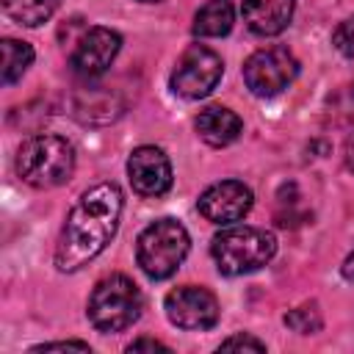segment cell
<instances>
[{"instance_id": "6da1fadb", "label": "cell", "mask_w": 354, "mask_h": 354, "mask_svg": "<svg viewBox=\"0 0 354 354\" xmlns=\"http://www.w3.org/2000/svg\"><path fill=\"white\" fill-rule=\"evenodd\" d=\"M122 207L124 196L116 183H97L88 191H83L75 207L69 210L55 246L58 271L69 274L91 263L116 235Z\"/></svg>"}, {"instance_id": "7a4b0ae2", "label": "cell", "mask_w": 354, "mask_h": 354, "mask_svg": "<svg viewBox=\"0 0 354 354\" xmlns=\"http://www.w3.org/2000/svg\"><path fill=\"white\" fill-rule=\"evenodd\" d=\"M277 252V238L268 230L249 227V224H227L213 241L210 254L216 260V268L227 277L249 274L263 268Z\"/></svg>"}, {"instance_id": "3957f363", "label": "cell", "mask_w": 354, "mask_h": 354, "mask_svg": "<svg viewBox=\"0 0 354 354\" xmlns=\"http://www.w3.org/2000/svg\"><path fill=\"white\" fill-rule=\"evenodd\" d=\"M75 171V147L53 133L30 136L17 152V174L33 188L64 185Z\"/></svg>"}, {"instance_id": "277c9868", "label": "cell", "mask_w": 354, "mask_h": 354, "mask_svg": "<svg viewBox=\"0 0 354 354\" xmlns=\"http://www.w3.org/2000/svg\"><path fill=\"white\" fill-rule=\"evenodd\" d=\"M188 249V230L177 218H158L141 230L136 243V260L149 279H166L180 268Z\"/></svg>"}, {"instance_id": "5b68a950", "label": "cell", "mask_w": 354, "mask_h": 354, "mask_svg": "<svg viewBox=\"0 0 354 354\" xmlns=\"http://www.w3.org/2000/svg\"><path fill=\"white\" fill-rule=\"evenodd\" d=\"M141 307L144 299L138 285L124 274H111L102 277L88 296V321L105 335L122 332L138 321Z\"/></svg>"}, {"instance_id": "8992f818", "label": "cell", "mask_w": 354, "mask_h": 354, "mask_svg": "<svg viewBox=\"0 0 354 354\" xmlns=\"http://www.w3.org/2000/svg\"><path fill=\"white\" fill-rule=\"evenodd\" d=\"M299 75V61L285 47H263L243 64V83L254 97H277Z\"/></svg>"}, {"instance_id": "52a82bcc", "label": "cell", "mask_w": 354, "mask_h": 354, "mask_svg": "<svg viewBox=\"0 0 354 354\" xmlns=\"http://www.w3.org/2000/svg\"><path fill=\"white\" fill-rule=\"evenodd\" d=\"M221 75H224V64L218 53H213L205 44H191L180 55L171 72V88L185 100H202L218 86Z\"/></svg>"}, {"instance_id": "ba28073f", "label": "cell", "mask_w": 354, "mask_h": 354, "mask_svg": "<svg viewBox=\"0 0 354 354\" xmlns=\"http://www.w3.org/2000/svg\"><path fill=\"white\" fill-rule=\"evenodd\" d=\"M166 315L180 329H210L218 321V301L207 288L183 285L166 293Z\"/></svg>"}, {"instance_id": "9c48e42d", "label": "cell", "mask_w": 354, "mask_h": 354, "mask_svg": "<svg viewBox=\"0 0 354 354\" xmlns=\"http://www.w3.org/2000/svg\"><path fill=\"white\" fill-rule=\"evenodd\" d=\"M252 202H254V196H252L249 185H243L238 180H221L202 191L196 207L207 221L227 227V224L241 221L252 210Z\"/></svg>"}, {"instance_id": "30bf717a", "label": "cell", "mask_w": 354, "mask_h": 354, "mask_svg": "<svg viewBox=\"0 0 354 354\" xmlns=\"http://www.w3.org/2000/svg\"><path fill=\"white\" fill-rule=\"evenodd\" d=\"M119 47H122V36H119L116 30L102 28V25L88 28V30L80 36L77 47L72 50L69 66H72L80 77H88V80H91V77H100V75L113 64Z\"/></svg>"}, {"instance_id": "8fae6325", "label": "cell", "mask_w": 354, "mask_h": 354, "mask_svg": "<svg viewBox=\"0 0 354 354\" xmlns=\"http://www.w3.org/2000/svg\"><path fill=\"white\" fill-rule=\"evenodd\" d=\"M127 177L136 194L163 196L171 188V163L160 147H136L127 158Z\"/></svg>"}, {"instance_id": "7c38bea8", "label": "cell", "mask_w": 354, "mask_h": 354, "mask_svg": "<svg viewBox=\"0 0 354 354\" xmlns=\"http://www.w3.org/2000/svg\"><path fill=\"white\" fill-rule=\"evenodd\" d=\"M293 0H243L241 14L252 33L257 36H277L293 19Z\"/></svg>"}, {"instance_id": "4fadbf2b", "label": "cell", "mask_w": 354, "mask_h": 354, "mask_svg": "<svg viewBox=\"0 0 354 354\" xmlns=\"http://www.w3.org/2000/svg\"><path fill=\"white\" fill-rule=\"evenodd\" d=\"M241 130H243L241 116L235 111L224 108V105H207L196 116V133L210 147H227V144H232L241 136Z\"/></svg>"}, {"instance_id": "5bb4252c", "label": "cell", "mask_w": 354, "mask_h": 354, "mask_svg": "<svg viewBox=\"0 0 354 354\" xmlns=\"http://www.w3.org/2000/svg\"><path fill=\"white\" fill-rule=\"evenodd\" d=\"M235 22V6L232 0H207L196 17H194V36H205V39H216V36H227L232 30Z\"/></svg>"}, {"instance_id": "9a60e30c", "label": "cell", "mask_w": 354, "mask_h": 354, "mask_svg": "<svg viewBox=\"0 0 354 354\" xmlns=\"http://www.w3.org/2000/svg\"><path fill=\"white\" fill-rule=\"evenodd\" d=\"M58 6H61V0H3L6 17L25 28H39L41 22H47L55 14Z\"/></svg>"}, {"instance_id": "2e32d148", "label": "cell", "mask_w": 354, "mask_h": 354, "mask_svg": "<svg viewBox=\"0 0 354 354\" xmlns=\"http://www.w3.org/2000/svg\"><path fill=\"white\" fill-rule=\"evenodd\" d=\"M3 86L17 83L33 64V47L19 39H3Z\"/></svg>"}, {"instance_id": "e0dca14e", "label": "cell", "mask_w": 354, "mask_h": 354, "mask_svg": "<svg viewBox=\"0 0 354 354\" xmlns=\"http://www.w3.org/2000/svg\"><path fill=\"white\" fill-rule=\"evenodd\" d=\"M285 324H288L293 332H299V335H313V332H318V329L324 326V318H321L318 304H315V301H307V304H301V307L285 313Z\"/></svg>"}, {"instance_id": "ac0fdd59", "label": "cell", "mask_w": 354, "mask_h": 354, "mask_svg": "<svg viewBox=\"0 0 354 354\" xmlns=\"http://www.w3.org/2000/svg\"><path fill=\"white\" fill-rule=\"evenodd\" d=\"M332 44H335V50H337L343 58H354V17L343 19V22L335 28Z\"/></svg>"}, {"instance_id": "d6986e66", "label": "cell", "mask_w": 354, "mask_h": 354, "mask_svg": "<svg viewBox=\"0 0 354 354\" xmlns=\"http://www.w3.org/2000/svg\"><path fill=\"white\" fill-rule=\"evenodd\" d=\"M221 348H224V351H230V348H252V351H266V343H263V340H257V337H252V335H232V337H227V340L221 343Z\"/></svg>"}, {"instance_id": "ffe728a7", "label": "cell", "mask_w": 354, "mask_h": 354, "mask_svg": "<svg viewBox=\"0 0 354 354\" xmlns=\"http://www.w3.org/2000/svg\"><path fill=\"white\" fill-rule=\"evenodd\" d=\"M64 348H77V351H91L88 348V343H83V340H61V343H41V346H33L30 351H64Z\"/></svg>"}, {"instance_id": "44dd1931", "label": "cell", "mask_w": 354, "mask_h": 354, "mask_svg": "<svg viewBox=\"0 0 354 354\" xmlns=\"http://www.w3.org/2000/svg\"><path fill=\"white\" fill-rule=\"evenodd\" d=\"M127 351L133 354V351H169V346H163V343H158V340H152V337H141V340H133L130 346H127Z\"/></svg>"}, {"instance_id": "7402d4cb", "label": "cell", "mask_w": 354, "mask_h": 354, "mask_svg": "<svg viewBox=\"0 0 354 354\" xmlns=\"http://www.w3.org/2000/svg\"><path fill=\"white\" fill-rule=\"evenodd\" d=\"M343 152H346V166L354 171V133L348 136V141H346V149H343Z\"/></svg>"}, {"instance_id": "603a6c76", "label": "cell", "mask_w": 354, "mask_h": 354, "mask_svg": "<svg viewBox=\"0 0 354 354\" xmlns=\"http://www.w3.org/2000/svg\"><path fill=\"white\" fill-rule=\"evenodd\" d=\"M340 271H343L346 279H354V252H348V257L343 260V268Z\"/></svg>"}, {"instance_id": "cb8c5ba5", "label": "cell", "mask_w": 354, "mask_h": 354, "mask_svg": "<svg viewBox=\"0 0 354 354\" xmlns=\"http://www.w3.org/2000/svg\"><path fill=\"white\" fill-rule=\"evenodd\" d=\"M343 111H346V116L354 122V83H351V88H348V100H346V108H343Z\"/></svg>"}, {"instance_id": "d4e9b609", "label": "cell", "mask_w": 354, "mask_h": 354, "mask_svg": "<svg viewBox=\"0 0 354 354\" xmlns=\"http://www.w3.org/2000/svg\"><path fill=\"white\" fill-rule=\"evenodd\" d=\"M141 3H158V0H141Z\"/></svg>"}]
</instances>
